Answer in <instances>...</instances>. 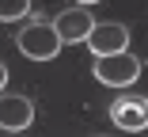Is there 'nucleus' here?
I'll use <instances>...</instances> for the list:
<instances>
[{
  "label": "nucleus",
  "mask_w": 148,
  "mask_h": 137,
  "mask_svg": "<svg viewBox=\"0 0 148 137\" xmlns=\"http://www.w3.org/2000/svg\"><path fill=\"white\" fill-rule=\"evenodd\" d=\"M15 46H19L23 57H31V61H53L57 53H61V38H57L53 23H27L15 34Z\"/></svg>",
  "instance_id": "1"
},
{
  "label": "nucleus",
  "mask_w": 148,
  "mask_h": 137,
  "mask_svg": "<svg viewBox=\"0 0 148 137\" xmlns=\"http://www.w3.org/2000/svg\"><path fill=\"white\" fill-rule=\"evenodd\" d=\"M95 80L106 88H129L133 80L140 76V61L133 57V53H110V57H95Z\"/></svg>",
  "instance_id": "2"
},
{
  "label": "nucleus",
  "mask_w": 148,
  "mask_h": 137,
  "mask_svg": "<svg viewBox=\"0 0 148 137\" xmlns=\"http://www.w3.org/2000/svg\"><path fill=\"white\" fill-rule=\"evenodd\" d=\"M84 46L95 53V57H110V53H125L129 50V27L125 23H95L91 34L84 38Z\"/></svg>",
  "instance_id": "3"
},
{
  "label": "nucleus",
  "mask_w": 148,
  "mask_h": 137,
  "mask_svg": "<svg viewBox=\"0 0 148 137\" xmlns=\"http://www.w3.org/2000/svg\"><path fill=\"white\" fill-rule=\"evenodd\" d=\"M110 118H114L118 129H125V133L148 129V99L144 95H122V99H114L110 103Z\"/></svg>",
  "instance_id": "4"
},
{
  "label": "nucleus",
  "mask_w": 148,
  "mask_h": 137,
  "mask_svg": "<svg viewBox=\"0 0 148 137\" xmlns=\"http://www.w3.org/2000/svg\"><path fill=\"white\" fill-rule=\"evenodd\" d=\"M91 27H95V15L87 8H69V12H61L53 19V31H57V38H61V46H69V42L84 46V38L91 34Z\"/></svg>",
  "instance_id": "5"
},
{
  "label": "nucleus",
  "mask_w": 148,
  "mask_h": 137,
  "mask_svg": "<svg viewBox=\"0 0 148 137\" xmlns=\"http://www.w3.org/2000/svg\"><path fill=\"white\" fill-rule=\"evenodd\" d=\"M34 122V103L27 95H0V129L19 133Z\"/></svg>",
  "instance_id": "6"
},
{
  "label": "nucleus",
  "mask_w": 148,
  "mask_h": 137,
  "mask_svg": "<svg viewBox=\"0 0 148 137\" xmlns=\"http://www.w3.org/2000/svg\"><path fill=\"white\" fill-rule=\"evenodd\" d=\"M31 15V0H0V23H15Z\"/></svg>",
  "instance_id": "7"
},
{
  "label": "nucleus",
  "mask_w": 148,
  "mask_h": 137,
  "mask_svg": "<svg viewBox=\"0 0 148 137\" xmlns=\"http://www.w3.org/2000/svg\"><path fill=\"white\" fill-rule=\"evenodd\" d=\"M4 88H8V65L0 61V92H4Z\"/></svg>",
  "instance_id": "8"
},
{
  "label": "nucleus",
  "mask_w": 148,
  "mask_h": 137,
  "mask_svg": "<svg viewBox=\"0 0 148 137\" xmlns=\"http://www.w3.org/2000/svg\"><path fill=\"white\" fill-rule=\"evenodd\" d=\"M91 4H99V0H76V8H91Z\"/></svg>",
  "instance_id": "9"
},
{
  "label": "nucleus",
  "mask_w": 148,
  "mask_h": 137,
  "mask_svg": "<svg viewBox=\"0 0 148 137\" xmlns=\"http://www.w3.org/2000/svg\"><path fill=\"white\" fill-rule=\"evenodd\" d=\"M12 137H19V133H12Z\"/></svg>",
  "instance_id": "10"
}]
</instances>
